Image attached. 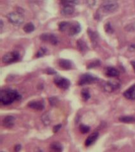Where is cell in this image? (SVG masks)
Returning a JSON list of instances; mask_svg holds the SVG:
<instances>
[{
  "label": "cell",
  "instance_id": "cell-1",
  "mask_svg": "<svg viewBox=\"0 0 135 152\" xmlns=\"http://www.w3.org/2000/svg\"><path fill=\"white\" fill-rule=\"evenodd\" d=\"M1 103L4 105L12 104L15 101L21 100L22 97L19 92L12 89H5L1 91L0 94Z\"/></svg>",
  "mask_w": 135,
  "mask_h": 152
},
{
  "label": "cell",
  "instance_id": "cell-2",
  "mask_svg": "<svg viewBox=\"0 0 135 152\" xmlns=\"http://www.w3.org/2000/svg\"><path fill=\"white\" fill-rule=\"evenodd\" d=\"M118 7H119V4L117 1L109 0V1H103L101 4L100 8L102 12L105 14H110L116 11Z\"/></svg>",
  "mask_w": 135,
  "mask_h": 152
},
{
  "label": "cell",
  "instance_id": "cell-3",
  "mask_svg": "<svg viewBox=\"0 0 135 152\" xmlns=\"http://www.w3.org/2000/svg\"><path fill=\"white\" fill-rule=\"evenodd\" d=\"M6 16L8 21L14 25H21L24 22V17L22 14L17 12L9 13Z\"/></svg>",
  "mask_w": 135,
  "mask_h": 152
},
{
  "label": "cell",
  "instance_id": "cell-4",
  "mask_svg": "<svg viewBox=\"0 0 135 152\" xmlns=\"http://www.w3.org/2000/svg\"><path fill=\"white\" fill-rule=\"evenodd\" d=\"M98 80V79L95 77V76L90 74H84L81 75L78 81V84L80 86H83L86 84H93L94 82H96Z\"/></svg>",
  "mask_w": 135,
  "mask_h": 152
},
{
  "label": "cell",
  "instance_id": "cell-5",
  "mask_svg": "<svg viewBox=\"0 0 135 152\" xmlns=\"http://www.w3.org/2000/svg\"><path fill=\"white\" fill-rule=\"evenodd\" d=\"M20 54L17 51H11L4 55L2 58V61L5 64H12L19 60Z\"/></svg>",
  "mask_w": 135,
  "mask_h": 152
},
{
  "label": "cell",
  "instance_id": "cell-6",
  "mask_svg": "<svg viewBox=\"0 0 135 152\" xmlns=\"http://www.w3.org/2000/svg\"><path fill=\"white\" fill-rule=\"evenodd\" d=\"M53 81L57 86L63 90H67L70 86V82L69 79L61 77V76H55Z\"/></svg>",
  "mask_w": 135,
  "mask_h": 152
},
{
  "label": "cell",
  "instance_id": "cell-7",
  "mask_svg": "<svg viewBox=\"0 0 135 152\" xmlns=\"http://www.w3.org/2000/svg\"><path fill=\"white\" fill-rule=\"evenodd\" d=\"M40 39L42 41L45 42H48L53 45H56L59 43V39L57 36L53 34L50 33H44L40 36Z\"/></svg>",
  "mask_w": 135,
  "mask_h": 152
},
{
  "label": "cell",
  "instance_id": "cell-8",
  "mask_svg": "<svg viewBox=\"0 0 135 152\" xmlns=\"http://www.w3.org/2000/svg\"><path fill=\"white\" fill-rule=\"evenodd\" d=\"M81 26L79 23L73 22L70 23V27L68 29V33L70 36H74L77 34L81 31Z\"/></svg>",
  "mask_w": 135,
  "mask_h": 152
},
{
  "label": "cell",
  "instance_id": "cell-9",
  "mask_svg": "<svg viewBox=\"0 0 135 152\" xmlns=\"http://www.w3.org/2000/svg\"><path fill=\"white\" fill-rule=\"evenodd\" d=\"M120 87V84L116 81H108L104 85V88L107 91L112 92Z\"/></svg>",
  "mask_w": 135,
  "mask_h": 152
},
{
  "label": "cell",
  "instance_id": "cell-10",
  "mask_svg": "<svg viewBox=\"0 0 135 152\" xmlns=\"http://www.w3.org/2000/svg\"><path fill=\"white\" fill-rule=\"evenodd\" d=\"M64 3L63 8L61 10V14L63 15L67 16V15H70L73 14V13L74 12V7L72 5L67 4V3Z\"/></svg>",
  "mask_w": 135,
  "mask_h": 152
},
{
  "label": "cell",
  "instance_id": "cell-11",
  "mask_svg": "<svg viewBox=\"0 0 135 152\" xmlns=\"http://www.w3.org/2000/svg\"><path fill=\"white\" fill-rule=\"evenodd\" d=\"M59 65L60 67L65 70H70L73 67V63L70 60H66V59H60L59 60Z\"/></svg>",
  "mask_w": 135,
  "mask_h": 152
},
{
  "label": "cell",
  "instance_id": "cell-12",
  "mask_svg": "<svg viewBox=\"0 0 135 152\" xmlns=\"http://www.w3.org/2000/svg\"><path fill=\"white\" fill-rule=\"evenodd\" d=\"M123 94L124 97L128 99V100H135V84L131 86L129 89H127V90L124 92Z\"/></svg>",
  "mask_w": 135,
  "mask_h": 152
},
{
  "label": "cell",
  "instance_id": "cell-13",
  "mask_svg": "<svg viewBox=\"0 0 135 152\" xmlns=\"http://www.w3.org/2000/svg\"><path fill=\"white\" fill-rule=\"evenodd\" d=\"M28 107L36 110H43L45 108V105L41 101H31L29 102Z\"/></svg>",
  "mask_w": 135,
  "mask_h": 152
},
{
  "label": "cell",
  "instance_id": "cell-14",
  "mask_svg": "<svg viewBox=\"0 0 135 152\" xmlns=\"http://www.w3.org/2000/svg\"><path fill=\"white\" fill-rule=\"evenodd\" d=\"M15 123V118L13 116H6L3 121V125L6 128H11Z\"/></svg>",
  "mask_w": 135,
  "mask_h": 152
},
{
  "label": "cell",
  "instance_id": "cell-15",
  "mask_svg": "<svg viewBox=\"0 0 135 152\" xmlns=\"http://www.w3.org/2000/svg\"><path fill=\"white\" fill-rule=\"evenodd\" d=\"M99 134L97 132H95V133H93L91 135L87 137V138L85 141V145L86 147H89L90 145L93 144L95 141L97 140L98 138Z\"/></svg>",
  "mask_w": 135,
  "mask_h": 152
},
{
  "label": "cell",
  "instance_id": "cell-16",
  "mask_svg": "<svg viewBox=\"0 0 135 152\" xmlns=\"http://www.w3.org/2000/svg\"><path fill=\"white\" fill-rule=\"evenodd\" d=\"M105 74L107 75L108 77H117L119 75V72L117 70L116 68H115L114 67H107L105 71Z\"/></svg>",
  "mask_w": 135,
  "mask_h": 152
},
{
  "label": "cell",
  "instance_id": "cell-17",
  "mask_svg": "<svg viewBox=\"0 0 135 152\" xmlns=\"http://www.w3.org/2000/svg\"><path fill=\"white\" fill-rule=\"evenodd\" d=\"M63 148L62 144L59 142H53L50 145V151L51 152H62Z\"/></svg>",
  "mask_w": 135,
  "mask_h": 152
},
{
  "label": "cell",
  "instance_id": "cell-18",
  "mask_svg": "<svg viewBox=\"0 0 135 152\" xmlns=\"http://www.w3.org/2000/svg\"><path fill=\"white\" fill-rule=\"evenodd\" d=\"M77 48L81 53L86 52L87 49H88V47H87V45L85 42L83 41L82 39H79L77 42Z\"/></svg>",
  "mask_w": 135,
  "mask_h": 152
},
{
  "label": "cell",
  "instance_id": "cell-19",
  "mask_svg": "<svg viewBox=\"0 0 135 152\" xmlns=\"http://www.w3.org/2000/svg\"><path fill=\"white\" fill-rule=\"evenodd\" d=\"M119 120L123 123H131L135 122V118L132 116H123L121 117Z\"/></svg>",
  "mask_w": 135,
  "mask_h": 152
},
{
  "label": "cell",
  "instance_id": "cell-20",
  "mask_svg": "<svg viewBox=\"0 0 135 152\" xmlns=\"http://www.w3.org/2000/svg\"><path fill=\"white\" fill-rule=\"evenodd\" d=\"M34 25L31 22H29L28 24H26L24 27H23V30L26 33H31L34 31Z\"/></svg>",
  "mask_w": 135,
  "mask_h": 152
},
{
  "label": "cell",
  "instance_id": "cell-21",
  "mask_svg": "<svg viewBox=\"0 0 135 152\" xmlns=\"http://www.w3.org/2000/svg\"><path fill=\"white\" fill-rule=\"evenodd\" d=\"M70 23L68 22H62L59 25V29L60 31H68L70 27Z\"/></svg>",
  "mask_w": 135,
  "mask_h": 152
},
{
  "label": "cell",
  "instance_id": "cell-22",
  "mask_svg": "<svg viewBox=\"0 0 135 152\" xmlns=\"http://www.w3.org/2000/svg\"><path fill=\"white\" fill-rule=\"evenodd\" d=\"M87 32H88L89 36H90V38L91 39V40H92L93 43V44L96 43L98 36L96 34V32L92 31V30H90V29H88V31H87Z\"/></svg>",
  "mask_w": 135,
  "mask_h": 152
},
{
  "label": "cell",
  "instance_id": "cell-23",
  "mask_svg": "<svg viewBox=\"0 0 135 152\" xmlns=\"http://www.w3.org/2000/svg\"><path fill=\"white\" fill-rule=\"evenodd\" d=\"M81 94V96H82L83 98L84 99V100H85V101L89 100L90 98V92L88 90H87V89H83Z\"/></svg>",
  "mask_w": 135,
  "mask_h": 152
},
{
  "label": "cell",
  "instance_id": "cell-24",
  "mask_svg": "<svg viewBox=\"0 0 135 152\" xmlns=\"http://www.w3.org/2000/svg\"><path fill=\"white\" fill-rule=\"evenodd\" d=\"M46 52H47V49L45 48H43V47L39 49L38 53H37V54L36 55V57L39 58V57H43V56L46 53Z\"/></svg>",
  "mask_w": 135,
  "mask_h": 152
},
{
  "label": "cell",
  "instance_id": "cell-25",
  "mask_svg": "<svg viewBox=\"0 0 135 152\" xmlns=\"http://www.w3.org/2000/svg\"><path fill=\"white\" fill-rule=\"evenodd\" d=\"M80 131L83 134H86L87 133H88L90 130V128L89 126H87V125H86L84 124H81L80 125Z\"/></svg>",
  "mask_w": 135,
  "mask_h": 152
},
{
  "label": "cell",
  "instance_id": "cell-26",
  "mask_svg": "<svg viewBox=\"0 0 135 152\" xmlns=\"http://www.w3.org/2000/svg\"><path fill=\"white\" fill-rule=\"evenodd\" d=\"M42 121L44 123V124L47 125H49L50 123V117L47 114H44L43 116H42Z\"/></svg>",
  "mask_w": 135,
  "mask_h": 152
},
{
  "label": "cell",
  "instance_id": "cell-27",
  "mask_svg": "<svg viewBox=\"0 0 135 152\" xmlns=\"http://www.w3.org/2000/svg\"><path fill=\"white\" fill-rule=\"evenodd\" d=\"M100 65V62L99 60H95L93 62L91 63L87 66V68H94V67H98V66Z\"/></svg>",
  "mask_w": 135,
  "mask_h": 152
},
{
  "label": "cell",
  "instance_id": "cell-28",
  "mask_svg": "<svg viewBox=\"0 0 135 152\" xmlns=\"http://www.w3.org/2000/svg\"><path fill=\"white\" fill-rule=\"evenodd\" d=\"M105 31L108 33H112L113 32V29L111 26L110 23H107L105 25Z\"/></svg>",
  "mask_w": 135,
  "mask_h": 152
},
{
  "label": "cell",
  "instance_id": "cell-29",
  "mask_svg": "<svg viewBox=\"0 0 135 152\" xmlns=\"http://www.w3.org/2000/svg\"><path fill=\"white\" fill-rule=\"evenodd\" d=\"M62 127V125L61 124H59V125H55V126L53 127V133H57L60 129V128Z\"/></svg>",
  "mask_w": 135,
  "mask_h": 152
},
{
  "label": "cell",
  "instance_id": "cell-30",
  "mask_svg": "<svg viewBox=\"0 0 135 152\" xmlns=\"http://www.w3.org/2000/svg\"><path fill=\"white\" fill-rule=\"evenodd\" d=\"M46 72L48 74H50V75H53V74H55L56 72L53 70V68H47L46 70Z\"/></svg>",
  "mask_w": 135,
  "mask_h": 152
},
{
  "label": "cell",
  "instance_id": "cell-31",
  "mask_svg": "<svg viewBox=\"0 0 135 152\" xmlns=\"http://www.w3.org/2000/svg\"><path fill=\"white\" fill-rule=\"evenodd\" d=\"M21 150V144H17L15 147V151L19 152V151Z\"/></svg>",
  "mask_w": 135,
  "mask_h": 152
},
{
  "label": "cell",
  "instance_id": "cell-32",
  "mask_svg": "<svg viewBox=\"0 0 135 152\" xmlns=\"http://www.w3.org/2000/svg\"><path fill=\"white\" fill-rule=\"evenodd\" d=\"M95 1H86V3L87 5H88L89 6H93L94 5V4H95Z\"/></svg>",
  "mask_w": 135,
  "mask_h": 152
},
{
  "label": "cell",
  "instance_id": "cell-33",
  "mask_svg": "<svg viewBox=\"0 0 135 152\" xmlns=\"http://www.w3.org/2000/svg\"><path fill=\"white\" fill-rule=\"evenodd\" d=\"M131 65H132L133 67V69H134V72H135V60H133V61H131Z\"/></svg>",
  "mask_w": 135,
  "mask_h": 152
},
{
  "label": "cell",
  "instance_id": "cell-34",
  "mask_svg": "<svg viewBox=\"0 0 135 152\" xmlns=\"http://www.w3.org/2000/svg\"><path fill=\"white\" fill-rule=\"evenodd\" d=\"M0 24H1V30H2V29H3V21H2V20H1V21H0Z\"/></svg>",
  "mask_w": 135,
  "mask_h": 152
},
{
  "label": "cell",
  "instance_id": "cell-35",
  "mask_svg": "<svg viewBox=\"0 0 135 152\" xmlns=\"http://www.w3.org/2000/svg\"><path fill=\"white\" fill-rule=\"evenodd\" d=\"M1 152H4V151H1Z\"/></svg>",
  "mask_w": 135,
  "mask_h": 152
}]
</instances>
